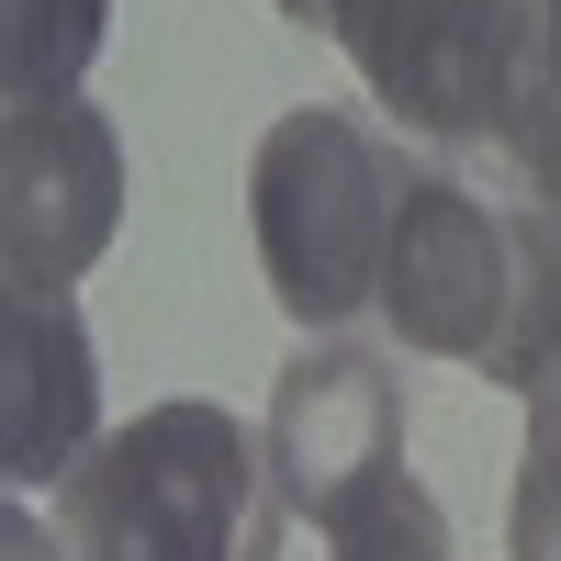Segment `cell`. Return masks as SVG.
<instances>
[{"label":"cell","mask_w":561,"mask_h":561,"mask_svg":"<svg viewBox=\"0 0 561 561\" xmlns=\"http://www.w3.org/2000/svg\"><path fill=\"white\" fill-rule=\"evenodd\" d=\"M404 135H382L370 113L337 102H293L259 158H248V225H259V270L293 304V325L337 337L359 304H382V259L404 225Z\"/></svg>","instance_id":"cell-3"},{"label":"cell","mask_w":561,"mask_h":561,"mask_svg":"<svg viewBox=\"0 0 561 561\" xmlns=\"http://www.w3.org/2000/svg\"><path fill=\"white\" fill-rule=\"evenodd\" d=\"M270 472L325 539L370 517L404 483V370L359 337H304L270 382Z\"/></svg>","instance_id":"cell-5"},{"label":"cell","mask_w":561,"mask_h":561,"mask_svg":"<svg viewBox=\"0 0 561 561\" xmlns=\"http://www.w3.org/2000/svg\"><path fill=\"white\" fill-rule=\"evenodd\" d=\"M505 169H517V203H539L561 225V79H539V102L517 113V135H505Z\"/></svg>","instance_id":"cell-11"},{"label":"cell","mask_w":561,"mask_h":561,"mask_svg":"<svg viewBox=\"0 0 561 561\" xmlns=\"http://www.w3.org/2000/svg\"><path fill=\"white\" fill-rule=\"evenodd\" d=\"M337 561H449V517H438L415 483H393L370 517L337 528Z\"/></svg>","instance_id":"cell-10"},{"label":"cell","mask_w":561,"mask_h":561,"mask_svg":"<svg viewBox=\"0 0 561 561\" xmlns=\"http://www.w3.org/2000/svg\"><path fill=\"white\" fill-rule=\"evenodd\" d=\"M113 225H124L113 124L79 90L45 113H12V135H0V270H12V293H68L113 248Z\"/></svg>","instance_id":"cell-6"},{"label":"cell","mask_w":561,"mask_h":561,"mask_svg":"<svg viewBox=\"0 0 561 561\" xmlns=\"http://www.w3.org/2000/svg\"><path fill=\"white\" fill-rule=\"evenodd\" d=\"M0 561H68V539H45L34 505H12V517H0Z\"/></svg>","instance_id":"cell-12"},{"label":"cell","mask_w":561,"mask_h":561,"mask_svg":"<svg viewBox=\"0 0 561 561\" xmlns=\"http://www.w3.org/2000/svg\"><path fill=\"white\" fill-rule=\"evenodd\" d=\"M102 23H113V0H0V90H12V113L68 102L79 68L102 57Z\"/></svg>","instance_id":"cell-8"},{"label":"cell","mask_w":561,"mask_h":561,"mask_svg":"<svg viewBox=\"0 0 561 561\" xmlns=\"http://www.w3.org/2000/svg\"><path fill=\"white\" fill-rule=\"evenodd\" d=\"M102 449V359L68 293H12L0 304V472L12 483H68Z\"/></svg>","instance_id":"cell-7"},{"label":"cell","mask_w":561,"mask_h":561,"mask_svg":"<svg viewBox=\"0 0 561 561\" xmlns=\"http://www.w3.org/2000/svg\"><path fill=\"white\" fill-rule=\"evenodd\" d=\"M280 12H293V23H304V34H325V0H280Z\"/></svg>","instance_id":"cell-13"},{"label":"cell","mask_w":561,"mask_h":561,"mask_svg":"<svg viewBox=\"0 0 561 561\" xmlns=\"http://www.w3.org/2000/svg\"><path fill=\"white\" fill-rule=\"evenodd\" d=\"M382 314L404 348L472 359L483 382L539 393L561 359V225L539 203H483L472 180L415 169L382 259Z\"/></svg>","instance_id":"cell-1"},{"label":"cell","mask_w":561,"mask_h":561,"mask_svg":"<svg viewBox=\"0 0 561 561\" xmlns=\"http://www.w3.org/2000/svg\"><path fill=\"white\" fill-rule=\"evenodd\" d=\"M325 34L348 45V68L393 113V135L438 158H472V147L505 158L517 113L550 79L539 0H325Z\"/></svg>","instance_id":"cell-4"},{"label":"cell","mask_w":561,"mask_h":561,"mask_svg":"<svg viewBox=\"0 0 561 561\" xmlns=\"http://www.w3.org/2000/svg\"><path fill=\"white\" fill-rule=\"evenodd\" d=\"M539 23H550V79H561V0H539Z\"/></svg>","instance_id":"cell-14"},{"label":"cell","mask_w":561,"mask_h":561,"mask_svg":"<svg viewBox=\"0 0 561 561\" xmlns=\"http://www.w3.org/2000/svg\"><path fill=\"white\" fill-rule=\"evenodd\" d=\"M505 561H561V415H528L517 505H505Z\"/></svg>","instance_id":"cell-9"},{"label":"cell","mask_w":561,"mask_h":561,"mask_svg":"<svg viewBox=\"0 0 561 561\" xmlns=\"http://www.w3.org/2000/svg\"><path fill=\"white\" fill-rule=\"evenodd\" d=\"M280 472L225 404H147L57 483L68 561H280Z\"/></svg>","instance_id":"cell-2"}]
</instances>
